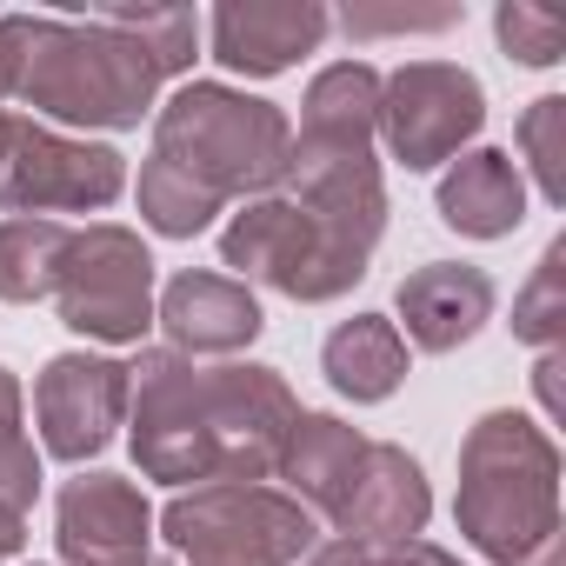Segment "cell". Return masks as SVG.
<instances>
[{
	"label": "cell",
	"mask_w": 566,
	"mask_h": 566,
	"mask_svg": "<svg viewBox=\"0 0 566 566\" xmlns=\"http://www.w3.org/2000/svg\"><path fill=\"white\" fill-rule=\"evenodd\" d=\"M360 460H367V433L360 427H347L340 413H307L301 407L287 447H280L273 480H287L280 493H294L314 520H340V506H347V493L360 480Z\"/></svg>",
	"instance_id": "17"
},
{
	"label": "cell",
	"mask_w": 566,
	"mask_h": 566,
	"mask_svg": "<svg viewBox=\"0 0 566 566\" xmlns=\"http://www.w3.org/2000/svg\"><path fill=\"white\" fill-rule=\"evenodd\" d=\"M220 266H233V280H247V287L260 280V287L287 294L301 307H327L360 287L374 260L347 253L287 193H260V200H240V213L220 227Z\"/></svg>",
	"instance_id": "6"
},
{
	"label": "cell",
	"mask_w": 566,
	"mask_h": 566,
	"mask_svg": "<svg viewBox=\"0 0 566 566\" xmlns=\"http://www.w3.org/2000/svg\"><path fill=\"white\" fill-rule=\"evenodd\" d=\"M360 566H467V559L440 539H394V546H367Z\"/></svg>",
	"instance_id": "29"
},
{
	"label": "cell",
	"mask_w": 566,
	"mask_h": 566,
	"mask_svg": "<svg viewBox=\"0 0 566 566\" xmlns=\"http://www.w3.org/2000/svg\"><path fill=\"white\" fill-rule=\"evenodd\" d=\"M127 447L140 480L174 493L207 480L260 486L280 467L301 400L280 367L260 360H187L174 347H140L127 360Z\"/></svg>",
	"instance_id": "1"
},
{
	"label": "cell",
	"mask_w": 566,
	"mask_h": 566,
	"mask_svg": "<svg viewBox=\"0 0 566 566\" xmlns=\"http://www.w3.org/2000/svg\"><path fill=\"white\" fill-rule=\"evenodd\" d=\"M127 360L114 354H54L34 374V427H41V453L61 467H87L101 460L120 427H127Z\"/></svg>",
	"instance_id": "11"
},
{
	"label": "cell",
	"mask_w": 566,
	"mask_h": 566,
	"mask_svg": "<svg viewBox=\"0 0 566 566\" xmlns=\"http://www.w3.org/2000/svg\"><path fill=\"white\" fill-rule=\"evenodd\" d=\"M54 546L61 566H167L154 500L140 493V480L107 467H81L54 493Z\"/></svg>",
	"instance_id": "12"
},
{
	"label": "cell",
	"mask_w": 566,
	"mask_h": 566,
	"mask_svg": "<svg viewBox=\"0 0 566 566\" xmlns=\"http://www.w3.org/2000/svg\"><path fill=\"white\" fill-rule=\"evenodd\" d=\"M127 193V154L107 140H81L41 127L34 114H8L0 134V207L8 213H107Z\"/></svg>",
	"instance_id": "8"
},
{
	"label": "cell",
	"mask_w": 566,
	"mask_h": 566,
	"mask_svg": "<svg viewBox=\"0 0 566 566\" xmlns=\"http://www.w3.org/2000/svg\"><path fill=\"white\" fill-rule=\"evenodd\" d=\"M453 526L493 566H513L520 553L566 533L559 526V447L533 413L493 407L467 427Z\"/></svg>",
	"instance_id": "3"
},
{
	"label": "cell",
	"mask_w": 566,
	"mask_h": 566,
	"mask_svg": "<svg viewBox=\"0 0 566 566\" xmlns=\"http://www.w3.org/2000/svg\"><path fill=\"white\" fill-rule=\"evenodd\" d=\"M513 566H566V533H553L546 546H533V553H520Z\"/></svg>",
	"instance_id": "34"
},
{
	"label": "cell",
	"mask_w": 566,
	"mask_h": 566,
	"mask_svg": "<svg viewBox=\"0 0 566 566\" xmlns=\"http://www.w3.org/2000/svg\"><path fill=\"white\" fill-rule=\"evenodd\" d=\"M433 520V486H427V467L394 447V440H367V460H360V480L340 506V539L354 546H394V539H420Z\"/></svg>",
	"instance_id": "16"
},
{
	"label": "cell",
	"mask_w": 566,
	"mask_h": 566,
	"mask_svg": "<svg viewBox=\"0 0 566 566\" xmlns=\"http://www.w3.org/2000/svg\"><path fill=\"white\" fill-rule=\"evenodd\" d=\"M480 127H486V87L460 61H400L394 74H380L374 147H387L394 167L433 174L460 160L480 140Z\"/></svg>",
	"instance_id": "9"
},
{
	"label": "cell",
	"mask_w": 566,
	"mask_h": 566,
	"mask_svg": "<svg viewBox=\"0 0 566 566\" xmlns=\"http://www.w3.org/2000/svg\"><path fill=\"white\" fill-rule=\"evenodd\" d=\"M380 120V67L374 61H334L307 81L301 101V134H334V140H374Z\"/></svg>",
	"instance_id": "21"
},
{
	"label": "cell",
	"mask_w": 566,
	"mask_h": 566,
	"mask_svg": "<svg viewBox=\"0 0 566 566\" xmlns=\"http://www.w3.org/2000/svg\"><path fill=\"white\" fill-rule=\"evenodd\" d=\"M134 200H140V220H147L160 240H193V233H207V227L227 213L220 193H207L200 180H187V174H180L174 160H160V154L140 160Z\"/></svg>",
	"instance_id": "22"
},
{
	"label": "cell",
	"mask_w": 566,
	"mask_h": 566,
	"mask_svg": "<svg viewBox=\"0 0 566 566\" xmlns=\"http://www.w3.org/2000/svg\"><path fill=\"white\" fill-rule=\"evenodd\" d=\"M154 327L187 360H233V354H247L266 334V314H260V294L247 287V280L187 266L154 294Z\"/></svg>",
	"instance_id": "13"
},
{
	"label": "cell",
	"mask_w": 566,
	"mask_h": 566,
	"mask_svg": "<svg viewBox=\"0 0 566 566\" xmlns=\"http://www.w3.org/2000/svg\"><path fill=\"white\" fill-rule=\"evenodd\" d=\"M41 447L28 440V394H21V374L0 367V506L28 513L41 500Z\"/></svg>",
	"instance_id": "24"
},
{
	"label": "cell",
	"mask_w": 566,
	"mask_h": 566,
	"mask_svg": "<svg viewBox=\"0 0 566 566\" xmlns=\"http://www.w3.org/2000/svg\"><path fill=\"white\" fill-rule=\"evenodd\" d=\"M433 207L460 240H506L526 227V174L506 147H467L447 160Z\"/></svg>",
	"instance_id": "18"
},
{
	"label": "cell",
	"mask_w": 566,
	"mask_h": 566,
	"mask_svg": "<svg viewBox=\"0 0 566 566\" xmlns=\"http://www.w3.org/2000/svg\"><path fill=\"white\" fill-rule=\"evenodd\" d=\"M28 546V513H14V506H0V566H8L14 553Z\"/></svg>",
	"instance_id": "33"
},
{
	"label": "cell",
	"mask_w": 566,
	"mask_h": 566,
	"mask_svg": "<svg viewBox=\"0 0 566 566\" xmlns=\"http://www.w3.org/2000/svg\"><path fill=\"white\" fill-rule=\"evenodd\" d=\"M107 21L127 28V34L154 54V67H160L167 81L193 67V48H200V14H193V8H140V14H107Z\"/></svg>",
	"instance_id": "26"
},
{
	"label": "cell",
	"mask_w": 566,
	"mask_h": 566,
	"mask_svg": "<svg viewBox=\"0 0 566 566\" xmlns=\"http://www.w3.org/2000/svg\"><path fill=\"white\" fill-rule=\"evenodd\" d=\"M321 374L340 400L380 407L407 387V340L387 314H354L321 340Z\"/></svg>",
	"instance_id": "19"
},
{
	"label": "cell",
	"mask_w": 566,
	"mask_h": 566,
	"mask_svg": "<svg viewBox=\"0 0 566 566\" xmlns=\"http://www.w3.org/2000/svg\"><path fill=\"white\" fill-rule=\"evenodd\" d=\"M367 559V546H354V539H321L301 566H360Z\"/></svg>",
	"instance_id": "32"
},
{
	"label": "cell",
	"mask_w": 566,
	"mask_h": 566,
	"mask_svg": "<svg viewBox=\"0 0 566 566\" xmlns=\"http://www.w3.org/2000/svg\"><path fill=\"white\" fill-rule=\"evenodd\" d=\"M493 34H500L506 61H520V67H559L566 61V21L546 8H526V0H506L493 14Z\"/></svg>",
	"instance_id": "27"
},
{
	"label": "cell",
	"mask_w": 566,
	"mask_h": 566,
	"mask_svg": "<svg viewBox=\"0 0 566 566\" xmlns=\"http://www.w3.org/2000/svg\"><path fill=\"white\" fill-rule=\"evenodd\" d=\"M294 120L260 94H240L227 81H180L154 107V154L174 160L187 180H200L220 200H260L287 180Z\"/></svg>",
	"instance_id": "4"
},
{
	"label": "cell",
	"mask_w": 566,
	"mask_h": 566,
	"mask_svg": "<svg viewBox=\"0 0 566 566\" xmlns=\"http://www.w3.org/2000/svg\"><path fill=\"white\" fill-rule=\"evenodd\" d=\"M8 28H14V54H21L14 101L34 107L41 127H61V134L81 127V140H87V134H127L160 107L167 74L107 14H94V21L8 14Z\"/></svg>",
	"instance_id": "2"
},
{
	"label": "cell",
	"mask_w": 566,
	"mask_h": 566,
	"mask_svg": "<svg viewBox=\"0 0 566 566\" xmlns=\"http://www.w3.org/2000/svg\"><path fill=\"white\" fill-rule=\"evenodd\" d=\"M14 81H21V54H14V28L0 14V107L14 101Z\"/></svg>",
	"instance_id": "31"
},
{
	"label": "cell",
	"mask_w": 566,
	"mask_h": 566,
	"mask_svg": "<svg viewBox=\"0 0 566 566\" xmlns=\"http://www.w3.org/2000/svg\"><path fill=\"white\" fill-rule=\"evenodd\" d=\"M154 526L187 566H301L321 546V520L266 480L187 486L154 513Z\"/></svg>",
	"instance_id": "5"
},
{
	"label": "cell",
	"mask_w": 566,
	"mask_h": 566,
	"mask_svg": "<svg viewBox=\"0 0 566 566\" xmlns=\"http://www.w3.org/2000/svg\"><path fill=\"white\" fill-rule=\"evenodd\" d=\"M460 8H433V14H354L347 8V34H433V28H453Z\"/></svg>",
	"instance_id": "28"
},
{
	"label": "cell",
	"mask_w": 566,
	"mask_h": 566,
	"mask_svg": "<svg viewBox=\"0 0 566 566\" xmlns=\"http://www.w3.org/2000/svg\"><path fill=\"white\" fill-rule=\"evenodd\" d=\"M559 367H566V347H553V354H539V367H533V394H539V407H546V420H559Z\"/></svg>",
	"instance_id": "30"
},
{
	"label": "cell",
	"mask_w": 566,
	"mask_h": 566,
	"mask_svg": "<svg viewBox=\"0 0 566 566\" xmlns=\"http://www.w3.org/2000/svg\"><path fill=\"white\" fill-rule=\"evenodd\" d=\"M513 340H526L533 354L566 347V233L546 240L533 280L513 294Z\"/></svg>",
	"instance_id": "23"
},
{
	"label": "cell",
	"mask_w": 566,
	"mask_h": 566,
	"mask_svg": "<svg viewBox=\"0 0 566 566\" xmlns=\"http://www.w3.org/2000/svg\"><path fill=\"white\" fill-rule=\"evenodd\" d=\"M520 154H526V174L539 187L546 207H566V94H539L520 127H513Z\"/></svg>",
	"instance_id": "25"
},
{
	"label": "cell",
	"mask_w": 566,
	"mask_h": 566,
	"mask_svg": "<svg viewBox=\"0 0 566 566\" xmlns=\"http://www.w3.org/2000/svg\"><path fill=\"white\" fill-rule=\"evenodd\" d=\"M500 294L493 273L473 260H427L400 280L394 294V327L413 354H460L486 321H493Z\"/></svg>",
	"instance_id": "15"
},
{
	"label": "cell",
	"mask_w": 566,
	"mask_h": 566,
	"mask_svg": "<svg viewBox=\"0 0 566 566\" xmlns=\"http://www.w3.org/2000/svg\"><path fill=\"white\" fill-rule=\"evenodd\" d=\"M154 280H160L154 247L134 227H120V220L74 227L61 287H54L61 327L81 340H101V347H140L154 327Z\"/></svg>",
	"instance_id": "7"
},
{
	"label": "cell",
	"mask_w": 566,
	"mask_h": 566,
	"mask_svg": "<svg viewBox=\"0 0 566 566\" xmlns=\"http://www.w3.org/2000/svg\"><path fill=\"white\" fill-rule=\"evenodd\" d=\"M67 247H74V227L67 220L8 213V220H0V301H8V307L54 301L61 266H67Z\"/></svg>",
	"instance_id": "20"
},
{
	"label": "cell",
	"mask_w": 566,
	"mask_h": 566,
	"mask_svg": "<svg viewBox=\"0 0 566 566\" xmlns=\"http://www.w3.org/2000/svg\"><path fill=\"white\" fill-rule=\"evenodd\" d=\"M280 193H287L294 207H307L347 253L374 260V247L387 233V180H380V147L374 140L294 134Z\"/></svg>",
	"instance_id": "10"
},
{
	"label": "cell",
	"mask_w": 566,
	"mask_h": 566,
	"mask_svg": "<svg viewBox=\"0 0 566 566\" xmlns=\"http://www.w3.org/2000/svg\"><path fill=\"white\" fill-rule=\"evenodd\" d=\"M327 28H334V14L321 0H220L207 14V48L227 74L273 81L294 61L321 54Z\"/></svg>",
	"instance_id": "14"
}]
</instances>
